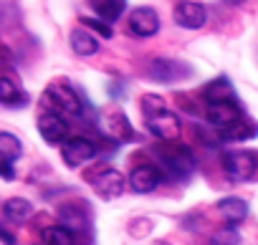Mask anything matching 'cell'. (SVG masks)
<instances>
[{"mask_svg":"<svg viewBox=\"0 0 258 245\" xmlns=\"http://www.w3.org/2000/svg\"><path fill=\"white\" fill-rule=\"evenodd\" d=\"M109 124H111V134L116 139H126V137H132V127H129V121L124 114H114L109 119Z\"/></svg>","mask_w":258,"mask_h":245,"instance_id":"obj_22","label":"cell"},{"mask_svg":"<svg viewBox=\"0 0 258 245\" xmlns=\"http://www.w3.org/2000/svg\"><path fill=\"white\" fill-rule=\"evenodd\" d=\"M94 190L104 197V200H114L124 192V177L119 170H104L94 177Z\"/></svg>","mask_w":258,"mask_h":245,"instance_id":"obj_11","label":"cell"},{"mask_svg":"<svg viewBox=\"0 0 258 245\" xmlns=\"http://www.w3.org/2000/svg\"><path fill=\"white\" fill-rule=\"evenodd\" d=\"M23 147H21V139L11 132H0V157L8 159V162H16L21 157Z\"/></svg>","mask_w":258,"mask_h":245,"instance_id":"obj_21","label":"cell"},{"mask_svg":"<svg viewBox=\"0 0 258 245\" xmlns=\"http://www.w3.org/2000/svg\"><path fill=\"white\" fill-rule=\"evenodd\" d=\"M147 71H150L152 81H160V84H172V81H180L192 73V68L187 63H180L172 58H152Z\"/></svg>","mask_w":258,"mask_h":245,"instance_id":"obj_6","label":"cell"},{"mask_svg":"<svg viewBox=\"0 0 258 245\" xmlns=\"http://www.w3.org/2000/svg\"><path fill=\"white\" fill-rule=\"evenodd\" d=\"M147 129L162 142H175L180 137V119L170 109H162V111L147 114Z\"/></svg>","mask_w":258,"mask_h":245,"instance_id":"obj_4","label":"cell"},{"mask_svg":"<svg viewBox=\"0 0 258 245\" xmlns=\"http://www.w3.org/2000/svg\"><path fill=\"white\" fill-rule=\"evenodd\" d=\"M43 245H76V235L63 225H51L41 232Z\"/></svg>","mask_w":258,"mask_h":245,"instance_id":"obj_17","label":"cell"},{"mask_svg":"<svg viewBox=\"0 0 258 245\" xmlns=\"http://www.w3.org/2000/svg\"><path fill=\"white\" fill-rule=\"evenodd\" d=\"M71 48L76 56H94L99 51V41L89 31L76 28V31H71Z\"/></svg>","mask_w":258,"mask_h":245,"instance_id":"obj_15","label":"cell"},{"mask_svg":"<svg viewBox=\"0 0 258 245\" xmlns=\"http://www.w3.org/2000/svg\"><path fill=\"white\" fill-rule=\"evenodd\" d=\"M205 101L208 104H215V101H235V89L230 86L228 78H215L205 86Z\"/></svg>","mask_w":258,"mask_h":245,"instance_id":"obj_14","label":"cell"},{"mask_svg":"<svg viewBox=\"0 0 258 245\" xmlns=\"http://www.w3.org/2000/svg\"><path fill=\"white\" fill-rule=\"evenodd\" d=\"M89 6L94 8V13L106 21V23H114L121 18V13L126 11V0H89Z\"/></svg>","mask_w":258,"mask_h":245,"instance_id":"obj_13","label":"cell"},{"mask_svg":"<svg viewBox=\"0 0 258 245\" xmlns=\"http://www.w3.org/2000/svg\"><path fill=\"white\" fill-rule=\"evenodd\" d=\"M26 99H28V96L16 86L13 78L0 76V104H11V106H16V104H26Z\"/></svg>","mask_w":258,"mask_h":245,"instance_id":"obj_19","label":"cell"},{"mask_svg":"<svg viewBox=\"0 0 258 245\" xmlns=\"http://www.w3.org/2000/svg\"><path fill=\"white\" fill-rule=\"evenodd\" d=\"M205 116H208L210 124H213V127H218L220 132L230 129L233 124H238V121L243 119L238 101H215V104H208Z\"/></svg>","mask_w":258,"mask_h":245,"instance_id":"obj_5","label":"cell"},{"mask_svg":"<svg viewBox=\"0 0 258 245\" xmlns=\"http://www.w3.org/2000/svg\"><path fill=\"white\" fill-rule=\"evenodd\" d=\"M43 99H46L48 106L56 109V114H71V116L81 114V99H79V94H76L74 89H69L66 84H51V86L46 89Z\"/></svg>","mask_w":258,"mask_h":245,"instance_id":"obj_2","label":"cell"},{"mask_svg":"<svg viewBox=\"0 0 258 245\" xmlns=\"http://www.w3.org/2000/svg\"><path fill=\"white\" fill-rule=\"evenodd\" d=\"M94 152H96V147L84 137H74V139H66L61 144V154H63V162L69 167H79V165L89 162L94 157Z\"/></svg>","mask_w":258,"mask_h":245,"instance_id":"obj_9","label":"cell"},{"mask_svg":"<svg viewBox=\"0 0 258 245\" xmlns=\"http://www.w3.org/2000/svg\"><path fill=\"white\" fill-rule=\"evenodd\" d=\"M129 31L140 38H150L160 31V16L152 8H137L129 16Z\"/></svg>","mask_w":258,"mask_h":245,"instance_id":"obj_10","label":"cell"},{"mask_svg":"<svg viewBox=\"0 0 258 245\" xmlns=\"http://www.w3.org/2000/svg\"><path fill=\"white\" fill-rule=\"evenodd\" d=\"M129 185H132L135 192H152L157 185H160V172L157 167L152 165H142L132 172V177H129Z\"/></svg>","mask_w":258,"mask_h":245,"instance_id":"obj_12","label":"cell"},{"mask_svg":"<svg viewBox=\"0 0 258 245\" xmlns=\"http://www.w3.org/2000/svg\"><path fill=\"white\" fill-rule=\"evenodd\" d=\"M157 157H160V165H162L172 177H187V175L195 170V157H192V152H190L185 144L165 142V144L157 147Z\"/></svg>","mask_w":258,"mask_h":245,"instance_id":"obj_1","label":"cell"},{"mask_svg":"<svg viewBox=\"0 0 258 245\" xmlns=\"http://www.w3.org/2000/svg\"><path fill=\"white\" fill-rule=\"evenodd\" d=\"M84 26H89L91 31H96V33H101L104 38H111V28L104 23V21H94V18H84Z\"/></svg>","mask_w":258,"mask_h":245,"instance_id":"obj_25","label":"cell"},{"mask_svg":"<svg viewBox=\"0 0 258 245\" xmlns=\"http://www.w3.org/2000/svg\"><path fill=\"white\" fill-rule=\"evenodd\" d=\"M31 212H33V205H31L28 200H23V197H11V200L3 205V215H6L8 220H13V222H23Z\"/></svg>","mask_w":258,"mask_h":245,"instance_id":"obj_18","label":"cell"},{"mask_svg":"<svg viewBox=\"0 0 258 245\" xmlns=\"http://www.w3.org/2000/svg\"><path fill=\"white\" fill-rule=\"evenodd\" d=\"M220 134H223V142H243V139H250L253 134H258V127L250 124L248 119H240L238 124H233L230 129H225Z\"/></svg>","mask_w":258,"mask_h":245,"instance_id":"obj_20","label":"cell"},{"mask_svg":"<svg viewBox=\"0 0 258 245\" xmlns=\"http://www.w3.org/2000/svg\"><path fill=\"white\" fill-rule=\"evenodd\" d=\"M0 240H3V242H8V245H13V242H16L13 232H8V230H3V227H0Z\"/></svg>","mask_w":258,"mask_h":245,"instance_id":"obj_27","label":"cell"},{"mask_svg":"<svg viewBox=\"0 0 258 245\" xmlns=\"http://www.w3.org/2000/svg\"><path fill=\"white\" fill-rule=\"evenodd\" d=\"M218 210L225 215V220L228 222H240V220H245V215H248V205L240 200V197H225V200H220L218 202Z\"/></svg>","mask_w":258,"mask_h":245,"instance_id":"obj_16","label":"cell"},{"mask_svg":"<svg viewBox=\"0 0 258 245\" xmlns=\"http://www.w3.org/2000/svg\"><path fill=\"white\" fill-rule=\"evenodd\" d=\"M0 177H6V180H13V177H16L13 162H8V159H3V162H0Z\"/></svg>","mask_w":258,"mask_h":245,"instance_id":"obj_26","label":"cell"},{"mask_svg":"<svg viewBox=\"0 0 258 245\" xmlns=\"http://www.w3.org/2000/svg\"><path fill=\"white\" fill-rule=\"evenodd\" d=\"M172 16H175V23L182 26V28H187V31H198L208 21L205 6L195 3V0H180V3L175 6V13Z\"/></svg>","mask_w":258,"mask_h":245,"instance_id":"obj_7","label":"cell"},{"mask_svg":"<svg viewBox=\"0 0 258 245\" xmlns=\"http://www.w3.org/2000/svg\"><path fill=\"white\" fill-rule=\"evenodd\" d=\"M240 242V232L235 227H223L213 235V245H238Z\"/></svg>","mask_w":258,"mask_h":245,"instance_id":"obj_23","label":"cell"},{"mask_svg":"<svg viewBox=\"0 0 258 245\" xmlns=\"http://www.w3.org/2000/svg\"><path fill=\"white\" fill-rule=\"evenodd\" d=\"M162 109H167V106H165V101H162L160 96L147 94V96L142 99V111H145V116H147V114H155V111H162Z\"/></svg>","mask_w":258,"mask_h":245,"instance_id":"obj_24","label":"cell"},{"mask_svg":"<svg viewBox=\"0 0 258 245\" xmlns=\"http://www.w3.org/2000/svg\"><path fill=\"white\" fill-rule=\"evenodd\" d=\"M38 132L48 144H63L66 134H69V124H66V119L61 114L46 111V114L38 116Z\"/></svg>","mask_w":258,"mask_h":245,"instance_id":"obj_8","label":"cell"},{"mask_svg":"<svg viewBox=\"0 0 258 245\" xmlns=\"http://www.w3.org/2000/svg\"><path fill=\"white\" fill-rule=\"evenodd\" d=\"M223 170L233 182H248L258 170V159L250 152H228L223 157Z\"/></svg>","mask_w":258,"mask_h":245,"instance_id":"obj_3","label":"cell"}]
</instances>
